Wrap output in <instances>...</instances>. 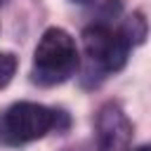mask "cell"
Segmentation results:
<instances>
[{
	"mask_svg": "<svg viewBox=\"0 0 151 151\" xmlns=\"http://www.w3.org/2000/svg\"><path fill=\"white\" fill-rule=\"evenodd\" d=\"M134 151H151V146H149V144H144V146H139V149H134Z\"/></svg>",
	"mask_w": 151,
	"mask_h": 151,
	"instance_id": "cell-7",
	"label": "cell"
},
{
	"mask_svg": "<svg viewBox=\"0 0 151 151\" xmlns=\"http://www.w3.org/2000/svg\"><path fill=\"white\" fill-rule=\"evenodd\" d=\"M71 2H78V5H87V2H92V0H71Z\"/></svg>",
	"mask_w": 151,
	"mask_h": 151,
	"instance_id": "cell-8",
	"label": "cell"
},
{
	"mask_svg": "<svg viewBox=\"0 0 151 151\" xmlns=\"http://www.w3.org/2000/svg\"><path fill=\"white\" fill-rule=\"evenodd\" d=\"M83 47L87 57L109 73H116L127 64L130 45L118 31H111L104 24H92L83 31Z\"/></svg>",
	"mask_w": 151,
	"mask_h": 151,
	"instance_id": "cell-3",
	"label": "cell"
},
{
	"mask_svg": "<svg viewBox=\"0 0 151 151\" xmlns=\"http://www.w3.org/2000/svg\"><path fill=\"white\" fill-rule=\"evenodd\" d=\"M68 127V116L57 109H47L35 101H17L0 116V142L9 146H21L45 137L50 130L64 132Z\"/></svg>",
	"mask_w": 151,
	"mask_h": 151,
	"instance_id": "cell-1",
	"label": "cell"
},
{
	"mask_svg": "<svg viewBox=\"0 0 151 151\" xmlns=\"http://www.w3.org/2000/svg\"><path fill=\"white\" fill-rule=\"evenodd\" d=\"M5 2H7V0H0V5H5Z\"/></svg>",
	"mask_w": 151,
	"mask_h": 151,
	"instance_id": "cell-9",
	"label": "cell"
},
{
	"mask_svg": "<svg viewBox=\"0 0 151 151\" xmlns=\"http://www.w3.org/2000/svg\"><path fill=\"white\" fill-rule=\"evenodd\" d=\"M78 64H80V57H78V47H76V40L71 38V33L52 26L42 33V38L33 52L31 80L42 87L59 85L78 71Z\"/></svg>",
	"mask_w": 151,
	"mask_h": 151,
	"instance_id": "cell-2",
	"label": "cell"
},
{
	"mask_svg": "<svg viewBox=\"0 0 151 151\" xmlns=\"http://www.w3.org/2000/svg\"><path fill=\"white\" fill-rule=\"evenodd\" d=\"M97 149L99 151H127L132 142V123L116 101H106L97 113Z\"/></svg>",
	"mask_w": 151,
	"mask_h": 151,
	"instance_id": "cell-4",
	"label": "cell"
},
{
	"mask_svg": "<svg viewBox=\"0 0 151 151\" xmlns=\"http://www.w3.org/2000/svg\"><path fill=\"white\" fill-rule=\"evenodd\" d=\"M17 66H19V61L12 52H0V90L9 85V80L17 73Z\"/></svg>",
	"mask_w": 151,
	"mask_h": 151,
	"instance_id": "cell-6",
	"label": "cell"
},
{
	"mask_svg": "<svg viewBox=\"0 0 151 151\" xmlns=\"http://www.w3.org/2000/svg\"><path fill=\"white\" fill-rule=\"evenodd\" d=\"M118 33L125 38V42H127L130 47H137V45H142V42L146 40V35H149V21L144 19L142 12H132L130 17L123 19Z\"/></svg>",
	"mask_w": 151,
	"mask_h": 151,
	"instance_id": "cell-5",
	"label": "cell"
}]
</instances>
